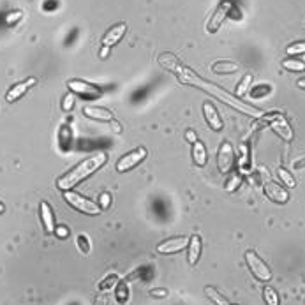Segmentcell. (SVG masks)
I'll list each match as a JSON object with an SVG mask.
<instances>
[{
    "label": "cell",
    "mask_w": 305,
    "mask_h": 305,
    "mask_svg": "<svg viewBox=\"0 0 305 305\" xmlns=\"http://www.w3.org/2000/svg\"><path fill=\"white\" fill-rule=\"evenodd\" d=\"M263 191L267 194L268 199H272L274 203H279V205H284L288 203L289 199V194L282 185H279L277 182H272V180H267L263 182Z\"/></svg>",
    "instance_id": "obj_10"
},
{
    "label": "cell",
    "mask_w": 305,
    "mask_h": 305,
    "mask_svg": "<svg viewBox=\"0 0 305 305\" xmlns=\"http://www.w3.org/2000/svg\"><path fill=\"white\" fill-rule=\"evenodd\" d=\"M35 83H37V80H35V78H27V80H23V81H20V83L13 85V87L9 88V92H7L6 101L7 103L18 101V99L23 97V95L27 94V92L30 90V88L34 87Z\"/></svg>",
    "instance_id": "obj_12"
},
{
    "label": "cell",
    "mask_w": 305,
    "mask_h": 305,
    "mask_svg": "<svg viewBox=\"0 0 305 305\" xmlns=\"http://www.w3.org/2000/svg\"><path fill=\"white\" fill-rule=\"evenodd\" d=\"M64 199L67 201V205H71L74 210L81 212V214H87V215H99L101 214V207H99L97 203H94L92 199L85 198V196L78 194V192L66 191L64 192Z\"/></svg>",
    "instance_id": "obj_3"
},
{
    "label": "cell",
    "mask_w": 305,
    "mask_h": 305,
    "mask_svg": "<svg viewBox=\"0 0 305 305\" xmlns=\"http://www.w3.org/2000/svg\"><path fill=\"white\" fill-rule=\"evenodd\" d=\"M67 88H69V92H73L74 95H80V97L83 99H99L103 95L101 88L83 80H69L67 81Z\"/></svg>",
    "instance_id": "obj_6"
},
{
    "label": "cell",
    "mask_w": 305,
    "mask_h": 305,
    "mask_svg": "<svg viewBox=\"0 0 305 305\" xmlns=\"http://www.w3.org/2000/svg\"><path fill=\"white\" fill-rule=\"evenodd\" d=\"M125 32H127V25L125 23H118V25H115V27H111L110 30L104 34V37H103V46H115V44H118V42L122 41V37L125 35Z\"/></svg>",
    "instance_id": "obj_14"
},
{
    "label": "cell",
    "mask_w": 305,
    "mask_h": 305,
    "mask_svg": "<svg viewBox=\"0 0 305 305\" xmlns=\"http://www.w3.org/2000/svg\"><path fill=\"white\" fill-rule=\"evenodd\" d=\"M39 214H41V221L42 226H44V231L48 235L55 233V215H53V208L49 207L48 201H41V207H39Z\"/></svg>",
    "instance_id": "obj_15"
},
{
    "label": "cell",
    "mask_w": 305,
    "mask_h": 305,
    "mask_svg": "<svg viewBox=\"0 0 305 305\" xmlns=\"http://www.w3.org/2000/svg\"><path fill=\"white\" fill-rule=\"evenodd\" d=\"M148 295L154 296V298H166V296L170 295V291H168V289H164V288H157V289H152Z\"/></svg>",
    "instance_id": "obj_37"
},
{
    "label": "cell",
    "mask_w": 305,
    "mask_h": 305,
    "mask_svg": "<svg viewBox=\"0 0 305 305\" xmlns=\"http://www.w3.org/2000/svg\"><path fill=\"white\" fill-rule=\"evenodd\" d=\"M235 166V148L229 141H222L217 154V168L222 175L229 173Z\"/></svg>",
    "instance_id": "obj_7"
},
{
    "label": "cell",
    "mask_w": 305,
    "mask_h": 305,
    "mask_svg": "<svg viewBox=\"0 0 305 305\" xmlns=\"http://www.w3.org/2000/svg\"><path fill=\"white\" fill-rule=\"evenodd\" d=\"M60 148L66 152V150H69L71 146V129L67 127V125H62L60 127Z\"/></svg>",
    "instance_id": "obj_26"
},
{
    "label": "cell",
    "mask_w": 305,
    "mask_h": 305,
    "mask_svg": "<svg viewBox=\"0 0 305 305\" xmlns=\"http://www.w3.org/2000/svg\"><path fill=\"white\" fill-rule=\"evenodd\" d=\"M146 156H148V152H146L145 146H138V148H134L132 152L125 154V156H122L120 159H118L117 171L118 173H125V171L134 170L138 164H141L143 161L146 159Z\"/></svg>",
    "instance_id": "obj_5"
},
{
    "label": "cell",
    "mask_w": 305,
    "mask_h": 305,
    "mask_svg": "<svg viewBox=\"0 0 305 305\" xmlns=\"http://www.w3.org/2000/svg\"><path fill=\"white\" fill-rule=\"evenodd\" d=\"M250 83H252V74H245V76L242 78V81L238 83V87H236L235 94L238 95V97H242V95L245 94L247 90H249Z\"/></svg>",
    "instance_id": "obj_29"
},
{
    "label": "cell",
    "mask_w": 305,
    "mask_h": 305,
    "mask_svg": "<svg viewBox=\"0 0 305 305\" xmlns=\"http://www.w3.org/2000/svg\"><path fill=\"white\" fill-rule=\"evenodd\" d=\"M55 235L59 236V238H67L69 236V229L66 228V226H57L55 228Z\"/></svg>",
    "instance_id": "obj_38"
},
{
    "label": "cell",
    "mask_w": 305,
    "mask_h": 305,
    "mask_svg": "<svg viewBox=\"0 0 305 305\" xmlns=\"http://www.w3.org/2000/svg\"><path fill=\"white\" fill-rule=\"evenodd\" d=\"M76 243H78V249H80L83 254L90 252V242H88V236L87 235H78Z\"/></svg>",
    "instance_id": "obj_32"
},
{
    "label": "cell",
    "mask_w": 305,
    "mask_h": 305,
    "mask_svg": "<svg viewBox=\"0 0 305 305\" xmlns=\"http://www.w3.org/2000/svg\"><path fill=\"white\" fill-rule=\"evenodd\" d=\"M115 296H117V302L120 305L127 303L129 300V288H127V281H120L115 288Z\"/></svg>",
    "instance_id": "obj_22"
},
{
    "label": "cell",
    "mask_w": 305,
    "mask_h": 305,
    "mask_svg": "<svg viewBox=\"0 0 305 305\" xmlns=\"http://www.w3.org/2000/svg\"><path fill=\"white\" fill-rule=\"evenodd\" d=\"M245 263H247V267H249L250 274H252L258 281L268 282L272 279L270 267H268V265L265 263V261L261 260V258L258 256L254 250H247V252H245Z\"/></svg>",
    "instance_id": "obj_4"
},
{
    "label": "cell",
    "mask_w": 305,
    "mask_h": 305,
    "mask_svg": "<svg viewBox=\"0 0 305 305\" xmlns=\"http://www.w3.org/2000/svg\"><path fill=\"white\" fill-rule=\"evenodd\" d=\"M263 300H265V303H267V305H279V303H281L277 291H275L274 288H270V286H267V288L263 289Z\"/></svg>",
    "instance_id": "obj_24"
},
{
    "label": "cell",
    "mask_w": 305,
    "mask_h": 305,
    "mask_svg": "<svg viewBox=\"0 0 305 305\" xmlns=\"http://www.w3.org/2000/svg\"><path fill=\"white\" fill-rule=\"evenodd\" d=\"M150 275H152V270H150L148 267H141L139 270H136L134 274H132L131 277H129V281H131V279H134V277H139L141 281H148Z\"/></svg>",
    "instance_id": "obj_33"
},
{
    "label": "cell",
    "mask_w": 305,
    "mask_h": 305,
    "mask_svg": "<svg viewBox=\"0 0 305 305\" xmlns=\"http://www.w3.org/2000/svg\"><path fill=\"white\" fill-rule=\"evenodd\" d=\"M74 101H76V97H74L73 92L66 94V95H64V99H62V110L64 111H71L74 108Z\"/></svg>",
    "instance_id": "obj_34"
},
{
    "label": "cell",
    "mask_w": 305,
    "mask_h": 305,
    "mask_svg": "<svg viewBox=\"0 0 305 305\" xmlns=\"http://www.w3.org/2000/svg\"><path fill=\"white\" fill-rule=\"evenodd\" d=\"M21 18H23V13H21V11H13V13H9L6 16V23L7 25H14L16 21H20Z\"/></svg>",
    "instance_id": "obj_35"
},
{
    "label": "cell",
    "mask_w": 305,
    "mask_h": 305,
    "mask_svg": "<svg viewBox=\"0 0 305 305\" xmlns=\"http://www.w3.org/2000/svg\"><path fill=\"white\" fill-rule=\"evenodd\" d=\"M205 295H207L215 305H231L224 298V295H221V291H217V289L212 288V286H207V288H205Z\"/></svg>",
    "instance_id": "obj_21"
},
{
    "label": "cell",
    "mask_w": 305,
    "mask_h": 305,
    "mask_svg": "<svg viewBox=\"0 0 305 305\" xmlns=\"http://www.w3.org/2000/svg\"><path fill=\"white\" fill-rule=\"evenodd\" d=\"M249 164H250V152H249V145L247 143H242L240 145V157H238V168L242 171H249Z\"/></svg>",
    "instance_id": "obj_19"
},
{
    "label": "cell",
    "mask_w": 305,
    "mask_h": 305,
    "mask_svg": "<svg viewBox=\"0 0 305 305\" xmlns=\"http://www.w3.org/2000/svg\"><path fill=\"white\" fill-rule=\"evenodd\" d=\"M185 139H187L189 143H192V145H194V143L198 141V136H196V132L192 131V129H187V131H185Z\"/></svg>",
    "instance_id": "obj_40"
},
{
    "label": "cell",
    "mask_w": 305,
    "mask_h": 305,
    "mask_svg": "<svg viewBox=\"0 0 305 305\" xmlns=\"http://www.w3.org/2000/svg\"><path fill=\"white\" fill-rule=\"evenodd\" d=\"M94 305H108V295H106V291H101L97 296H95Z\"/></svg>",
    "instance_id": "obj_39"
},
{
    "label": "cell",
    "mask_w": 305,
    "mask_h": 305,
    "mask_svg": "<svg viewBox=\"0 0 305 305\" xmlns=\"http://www.w3.org/2000/svg\"><path fill=\"white\" fill-rule=\"evenodd\" d=\"M286 53H288V55H302V53H305V41L289 44L288 48H286Z\"/></svg>",
    "instance_id": "obj_31"
},
{
    "label": "cell",
    "mask_w": 305,
    "mask_h": 305,
    "mask_svg": "<svg viewBox=\"0 0 305 305\" xmlns=\"http://www.w3.org/2000/svg\"><path fill=\"white\" fill-rule=\"evenodd\" d=\"M4 210H6V207H4V203L0 201V214H4Z\"/></svg>",
    "instance_id": "obj_44"
},
{
    "label": "cell",
    "mask_w": 305,
    "mask_h": 305,
    "mask_svg": "<svg viewBox=\"0 0 305 305\" xmlns=\"http://www.w3.org/2000/svg\"><path fill=\"white\" fill-rule=\"evenodd\" d=\"M296 85H298L300 88H303V90H305V78H302V80L296 81Z\"/></svg>",
    "instance_id": "obj_43"
},
{
    "label": "cell",
    "mask_w": 305,
    "mask_h": 305,
    "mask_svg": "<svg viewBox=\"0 0 305 305\" xmlns=\"http://www.w3.org/2000/svg\"><path fill=\"white\" fill-rule=\"evenodd\" d=\"M277 177L281 178V182L284 185H288V187H296V180H295V177H293L291 173H289L286 168H279L277 170Z\"/></svg>",
    "instance_id": "obj_25"
},
{
    "label": "cell",
    "mask_w": 305,
    "mask_h": 305,
    "mask_svg": "<svg viewBox=\"0 0 305 305\" xmlns=\"http://www.w3.org/2000/svg\"><path fill=\"white\" fill-rule=\"evenodd\" d=\"M212 71L217 74H231L238 71V66H236L235 62H215Z\"/></svg>",
    "instance_id": "obj_20"
},
{
    "label": "cell",
    "mask_w": 305,
    "mask_h": 305,
    "mask_svg": "<svg viewBox=\"0 0 305 305\" xmlns=\"http://www.w3.org/2000/svg\"><path fill=\"white\" fill-rule=\"evenodd\" d=\"M203 115H205V120H207V124L210 125V129H214V131H221L222 127H224V124H222V118L221 115H219L217 108L214 106L212 103H203Z\"/></svg>",
    "instance_id": "obj_13"
},
{
    "label": "cell",
    "mask_w": 305,
    "mask_h": 305,
    "mask_svg": "<svg viewBox=\"0 0 305 305\" xmlns=\"http://www.w3.org/2000/svg\"><path fill=\"white\" fill-rule=\"evenodd\" d=\"M57 0H48V2H44V11H49V9H57Z\"/></svg>",
    "instance_id": "obj_41"
},
{
    "label": "cell",
    "mask_w": 305,
    "mask_h": 305,
    "mask_svg": "<svg viewBox=\"0 0 305 305\" xmlns=\"http://www.w3.org/2000/svg\"><path fill=\"white\" fill-rule=\"evenodd\" d=\"M110 52H111L110 46H103L101 52H99V57H101V59H106V57L110 55Z\"/></svg>",
    "instance_id": "obj_42"
},
{
    "label": "cell",
    "mask_w": 305,
    "mask_h": 305,
    "mask_svg": "<svg viewBox=\"0 0 305 305\" xmlns=\"http://www.w3.org/2000/svg\"><path fill=\"white\" fill-rule=\"evenodd\" d=\"M83 115L88 118H92V120H99V122L113 120V113L101 106H83Z\"/></svg>",
    "instance_id": "obj_17"
},
{
    "label": "cell",
    "mask_w": 305,
    "mask_h": 305,
    "mask_svg": "<svg viewBox=\"0 0 305 305\" xmlns=\"http://www.w3.org/2000/svg\"><path fill=\"white\" fill-rule=\"evenodd\" d=\"M231 7H233V4L229 2V0H224V2L219 4V7L215 9V13L212 14L210 21H208V25H207L208 34H214V32L219 30V27L224 23V20L229 16V13H231Z\"/></svg>",
    "instance_id": "obj_8"
},
{
    "label": "cell",
    "mask_w": 305,
    "mask_h": 305,
    "mask_svg": "<svg viewBox=\"0 0 305 305\" xmlns=\"http://www.w3.org/2000/svg\"><path fill=\"white\" fill-rule=\"evenodd\" d=\"M110 205H111V194L110 192H103V194L99 196V207H101V210H106Z\"/></svg>",
    "instance_id": "obj_36"
},
{
    "label": "cell",
    "mask_w": 305,
    "mask_h": 305,
    "mask_svg": "<svg viewBox=\"0 0 305 305\" xmlns=\"http://www.w3.org/2000/svg\"><path fill=\"white\" fill-rule=\"evenodd\" d=\"M118 282H120V279H118V275L110 274L106 279H104L103 282H99V289H101V291H110L111 288H117Z\"/></svg>",
    "instance_id": "obj_27"
},
{
    "label": "cell",
    "mask_w": 305,
    "mask_h": 305,
    "mask_svg": "<svg viewBox=\"0 0 305 305\" xmlns=\"http://www.w3.org/2000/svg\"><path fill=\"white\" fill-rule=\"evenodd\" d=\"M268 127H270L277 136H281L284 141H291L293 136H295L293 134L291 125L288 124V120H286V117L282 113H274V118L268 122Z\"/></svg>",
    "instance_id": "obj_9"
},
{
    "label": "cell",
    "mask_w": 305,
    "mask_h": 305,
    "mask_svg": "<svg viewBox=\"0 0 305 305\" xmlns=\"http://www.w3.org/2000/svg\"><path fill=\"white\" fill-rule=\"evenodd\" d=\"M108 161V156L104 152H97L94 156L87 157L85 161H81L80 164L69 170L67 173H64L62 177L57 180V187L60 189L62 192L71 191L73 187H76L80 182H83L85 178H88L90 175H94L99 168H103Z\"/></svg>",
    "instance_id": "obj_2"
},
{
    "label": "cell",
    "mask_w": 305,
    "mask_h": 305,
    "mask_svg": "<svg viewBox=\"0 0 305 305\" xmlns=\"http://www.w3.org/2000/svg\"><path fill=\"white\" fill-rule=\"evenodd\" d=\"M242 185V175H238V173H233L231 177L228 178V182H226V191L228 192H235L236 189Z\"/></svg>",
    "instance_id": "obj_28"
},
{
    "label": "cell",
    "mask_w": 305,
    "mask_h": 305,
    "mask_svg": "<svg viewBox=\"0 0 305 305\" xmlns=\"http://www.w3.org/2000/svg\"><path fill=\"white\" fill-rule=\"evenodd\" d=\"M201 236L199 235H192L191 238H189V245H187V261L191 267H194L196 263H198L199 256H201Z\"/></svg>",
    "instance_id": "obj_16"
},
{
    "label": "cell",
    "mask_w": 305,
    "mask_h": 305,
    "mask_svg": "<svg viewBox=\"0 0 305 305\" xmlns=\"http://www.w3.org/2000/svg\"><path fill=\"white\" fill-rule=\"evenodd\" d=\"M187 245H189L187 236H184V235L173 236V238H168V240H164V242H161L159 245H157V252L159 254H175V252L184 250Z\"/></svg>",
    "instance_id": "obj_11"
},
{
    "label": "cell",
    "mask_w": 305,
    "mask_h": 305,
    "mask_svg": "<svg viewBox=\"0 0 305 305\" xmlns=\"http://www.w3.org/2000/svg\"><path fill=\"white\" fill-rule=\"evenodd\" d=\"M282 67L288 71H293V73H302V71H305V64L298 59H286L282 62Z\"/></svg>",
    "instance_id": "obj_23"
},
{
    "label": "cell",
    "mask_w": 305,
    "mask_h": 305,
    "mask_svg": "<svg viewBox=\"0 0 305 305\" xmlns=\"http://www.w3.org/2000/svg\"><path fill=\"white\" fill-rule=\"evenodd\" d=\"M272 92V87L270 85H258L250 90V97L252 99H261V97H267L268 94Z\"/></svg>",
    "instance_id": "obj_30"
},
{
    "label": "cell",
    "mask_w": 305,
    "mask_h": 305,
    "mask_svg": "<svg viewBox=\"0 0 305 305\" xmlns=\"http://www.w3.org/2000/svg\"><path fill=\"white\" fill-rule=\"evenodd\" d=\"M159 64L164 67V69H168V71H171V73L177 74V76L180 78V81H184V83H187V85H192V87L201 88L203 92H208V94H212L214 97H217L219 101L226 103L228 106L235 108V110L242 111V113L249 115V117L261 118L265 115L261 110H258V108L250 106V104L242 103L238 97H233L229 92H226V90H222V88H219L217 85L205 81L201 76H198V74H194L191 69H187L185 66H182V64L178 62L177 57L171 55V53H163V55L159 57Z\"/></svg>",
    "instance_id": "obj_1"
},
{
    "label": "cell",
    "mask_w": 305,
    "mask_h": 305,
    "mask_svg": "<svg viewBox=\"0 0 305 305\" xmlns=\"http://www.w3.org/2000/svg\"><path fill=\"white\" fill-rule=\"evenodd\" d=\"M192 161H194V164L198 168H205V166H207V163H208L207 146H205L199 139L194 143V145H192Z\"/></svg>",
    "instance_id": "obj_18"
}]
</instances>
